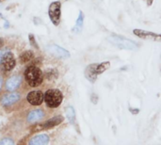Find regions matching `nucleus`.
I'll return each mask as SVG.
<instances>
[{
  "label": "nucleus",
  "instance_id": "f257e3e1",
  "mask_svg": "<svg viewBox=\"0 0 161 145\" xmlns=\"http://www.w3.org/2000/svg\"><path fill=\"white\" fill-rule=\"evenodd\" d=\"M25 78L30 87H38L43 80L42 72L36 66H29L25 71Z\"/></svg>",
  "mask_w": 161,
  "mask_h": 145
},
{
  "label": "nucleus",
  "instance_id": "f03ea898",
  "mask_svg": "<svg viewBox=\"0 0 161 145\" xmlns=\"http://www.w3.org/2000/svg\"><path fill=\"white\" fill-rule=\"evenodd\" d=\"M62 100H63V95L59 90L51 89L44 93V101L47 107L51 109L58 108L61 104Z\"/></svg>",
  "mask_w": 161,
  "mask_h": 145
},
{
  "label": "nucleus",
  "instance_id": "7ed1b4c3",
  "mask_svg": "<svg viewBox=\"0 0 161 145\" xmlns=\"http://www.w3.org/2000/svg\"><path fill=\"white\" fill-rule=\"evenodd\" d=\"M63 117L62 116H56L48 121H46L45 123L42 124H38L35 126L32 127L31 132H37V131H41V130H44V129H49L52 127H55L57 125H58L60 123L63 122Z\"/></svg>",
  "mask_w": 161,
  "mask_h": 145
},
{
  "label": "nucleus",
  "instance_id": "20e7f679",
  "mask_svg": "<svg viewBox=\"0 0 161 145\" xmlns=\"http://www.w3.org/2000/svg\"><path fill=\"white\" fill-rule=\"evenodd\" d=\"M49 17L55 25H58L60 22L61 13V4L60 2H53L49 6Z\"/></svg>",
  "mask_w": 161,
  "mask_h": 145
},
{
  "label": "nucleus",
  "instance_id": "39448f33",
  "mask_svg": "<svg viewBox=\"0 0 161 145\" xmlns=\"http://www.w3.org/2000/svg\"><path fill=\"white\" fill-rule=\"evenodd\" d=\"M133 32H134V34L136 36H138V37H140L142 39L161 42V34L154 33V32H151V31L142 30V29H134Z\"/></svg>",
  "mask_w": 161,
  "mask_h": 145
},
{
  "label": "nucleus",
  "instance_id": "423d86ee",
  "mask_svg": "<svg viewBox=\"0 0 161 145\" xmlns=\"http://www.w3.org/2000/svg\"><path fill=\"white\" fill-rule=\"evenodd\" d=\"M27 102L32 106H40L44 100V94L41 91L30 92L26 96Z\"/></svg>",
  "mask_w": 161,
  "mask_h": 145
},
{
  "label": "nucleus",
  "instance_id": "0eeeda50",
  "mask_svg": "<svg viewBox=\"0 0 161 145\" xmlns=\"http://www.w3.org/2000/svg\"><path fill=\"white\" fill-rule=\"evenodd\" d=\"M2 64V68L5 71H10L14 68L15 66V59L13 55L10 52H8L5 54V56L3 57V59L1 61Z\"/></svg>",
  "mask_w": 161,
  "mask_h": 145
},
{
  "label": "nucleus",
  "instance_id": "6e6552de",
  "mask_svg": "<svg viewBox=\"0 0 161 145\" xmlns=\"http://www.w3.org/2000/svg\"><path fill=\"white\" fill-rule=\"evenodd\" d=\"M21 83H22V77L20 75H14V76H11L10 78H8V80L7 81V84H6V88L8 91L13 92L19 88Z\"/></svg>",
  "mask_w": 161,
  "mask_h": 145
},
{
  "label": "nucleus",
  "instance_id": "1a4fd4ad",
  "mask_svg": "<svg viewBox=\"0 0 161 145\" xmlns=\"http://www.w3.org/2000/svg\"><path fill=\"white\" fill-rule=\"evenodd\" d=\"M96 66H97V64H91L85 70V76L92 83L95 82V80L97 78V75H98L97 73H96Z\"/></svg>",
  "mask_w": 161,
  "mask_h": 145
},
{
  "label": "nucleus",
  "instance_id": "9d476101",
  "mask_svg": "<svg viewBox=\"0 0 161 145\" xmlns=\"http://www.w3.org/2000/svg\"><path fill=\"white\" fill-rule=\"evenodd\" d=\"M20 99V95L19 93H9V94H7L5 95L2 100H1V103L3 106H10L14 103H16L17 101H19Z\"/></svg>",
  "mask_w": 161,
  "mask_h": 145
},
{
  "label": "nucleus",
  "instance_id": "9b49d317",
  "mask_svg": "<svg viewBox=\"0 0 161 145\" xmlns=\"http://www.w3.org/2000/svg\"><path fill=\"white\" fill-rule=\"evenodd\" d=\"M48 142H49V137L45 134H42L32 138L28 145H47Z\"/></svg>",
  "mask_w": 161,
  "mask_h": 145
},
{
  "label": "nucleus",
  "instance_id": "f8f14e48",
  "mask_svg": "<svg viewBox=\"0 0 161 145\" xmlns=\"http://www.w3.org/2000/svg\"><path fill=\"white\" fill-rule=\"evenodd\" d=\"M44 116V112L42 109H35L28 113L27 115V122L28 123H36L40 121Z\"/></svg>",
  "mask_w": 161,
  "mask_h": 145
},
{
  "label": "nucleus",
  "instance_id": "ddd939ff",
  "mask_svg": "<svg viewBox=\"0 0 161 145\" xmlns=\"http://www.w3.org/2000/svg\"><path fill=\"white\" fill-rule=\"evenodd\" d=\"M50 49H52V50H51V52H52L53 54L57 55L58 57H61V58H68V57L70 56V54H69L66 50H64L63 48H60V47H58V46L54 45V46L50 47Z\"/></svg>",
  "mask_w": 161,
  "mask_h": 145
},
{
  "label": "nucleus",
  "instance_id": "4468645a",
  "mask_svg": "<svg viewBox=\"0 0 161 145\" xmlns=\"http://www.w3.org/2000/svg\"><path fill=\"white\" fill-rule=\"evenodd\" d=\"M110 66V62L108 61H105V62H102L100 64H97L96 66V73L97 75H100V74H103L106 70H108Z\"/></svg>",
  "mask_w": 161,
  "mask_h": 145
},
{
  "label": "nucleus",
  "instance_id": "2eb2a0df",
  "mask_svg": "<svg viewBox=\"0 0 161 145\" xmlns=\"http://www.w3.org/2000/svg\"><path fill=\"white\" fill-rule=\"evenodd\" d=\"M33 58H34V55L31 51H25L20 56V60H21V62H27V61L31 60Z\"/></svg>",
  "mask_w": 161,
  "mask_h": 145
},
{
  "label": "nucleus",
  "instance_id": "dca6fc26",
  "mask_svg": "<svg viewBox=\"0 0 161 145\" xmlns=\"http://www.w3.org/2000/svg\"><path fill=\"white\" fill-rule=\"evenodd\" d=\"M0 145H15V144H14V142H13L11 139L6 138V139H3L2 141H0Z\"/></svg>",
  "mask_w": 161,
  "mask_h": 145
},
{
  "label": "nucleus",
  "instance_id": "f3484780",
  "mask_svg": "<svg viewBox=\"0 0 161 145\" xmlns=\"http://www.w3.org/2000/svg\"><path fill=\"white\" fill-rule=\"evenodd\" d=\"M67 116H68V118L72 121L73 120V118H75V111H74V109L73 108H68L67 109Z\"/></svg>",
  "mask_w": 161,
  "mask_h": 145
},
{
  "label": "nucleus",
  "instance_id": "a211bd4d",
  "mask_svg": "<svg viewBox=\"0 0 161 145\" xmlns=\"http://www.w3.org/2000/svg\"><path fill=\"white\" fill-rule=\"evenodd\" d=\"M76 25L79 26V28H81L82 25H83V14H82V12H80V14H79V17H78L77 23H76Z\"/></svg>",
  "mask_w": 161,
  "mask_h": 145
},
{
  "label": "nucleus",
  "instance_id": "6ab92c4d",
  "mask_svg": "<svg viewBox=\"0 0 161 145\" xmlns=\"http://www.w3.org/2000/svg\"><path fill=\"white\" fill-rule=\"evenodd\" d=\"M8 49H2V50H0V63H1V61H2V59H3V57H4L5 54L8 53Z\"/></svg>",
  "mask_w": 161,
  "mask_h": 145
},
{
  "label": "nucleus",
  "instance_id": "aec40b11",
  "mask_svg": "<svg viewBox=\"0 0 161 145\" xmlns=\"http://www.w3.org/2000/svg\"><path fill=\"white\" fill-rule=\"evenodd\" d=\"M29 41H30V42H31L32 45H34L35 47H38V45L35 43V39H34V36L32 34H29Z\"/></svg>",
  "mask_w": 161,
  "mask_h": 145
},
{
  "label": "nucleus",
  "instance_id": "412c9836",
  "mask_svg": "<svg viewBox=\"0 0 161 145\" xmlns=\"http://www.w3.org/2000/svg\"><path fill=\"white\" fill-rule=\"evenodd\" d=\"M129 110H130V112L132 114H138L140 112V109H129Z\"/></svg>",
  "mask_w": 161,
  "mask_h": 145
},
{
  "label": "nucleus",
  "instance_id": "4be33fe9",
  "mask_svg": "<svg viewBox=\"0 0 161 145\" xmlns=\"http://www.w3.org/2000/svg\"><path fill=\"white\" fill-rule=\"evenodd\" d=\"M145 1H146L147 5H148V6H150V5H152V3H153V1H154V0H145Z\"/></svg>",
  "mask_w": 161,
  "mask_h": 145
},
{
  "label": "nucleus",
  "instance_id": "5701e85b",
  "mask_svg": "<svg viewBox=\"0 0 161 145\" xmlns=\"http://www.w3.org/2000/svg\"><path fill=\"white\" fill-rule=\"evenodd\" d=\"M2 84H3V78L0 76V91H1V88H2Z\"/></svg>",
  "mask_w": 161,
  "mask_h": 145
},
{
  "label": "nucleus",
  "instance_id": "b1692460",
  "mask_svg": "<svg viewBox=\"0 0 161 145\" xmlns=\"http://www.w3.org/2000/svg\"><path fill=\"white\" fill-rule=\"evenodd\" d=\"M2 44V40H0V45Z\"/></svg>",
  "mask_w": 161,
  "mask_h": 145
}]
</instances>
